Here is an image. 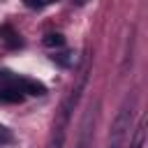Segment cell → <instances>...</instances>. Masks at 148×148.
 <instances>
[{
  "instance_id": "1",
  "label": "cell",
  "mask_w": 148,
  "mask_h": 148,
  "mask_svg": "<svg viewBox=\"0 0 148 148\" xmlns=\"http://www.w3.org/2000/svg\"><path fill=\"white\" fill-rule=\"evenodd\" d=\"M86 81H88V69H83V72L79 74L76 86L69 90V95H67L65 102L60 104V109H58V113H56V120H53V127H51V134H49V143H46V148H62L65 136H67V127H69L72 111L76 109V104H79V99H81V95H83Z\"/></svg>"
},
{
  "instance_id": "2",
  "label": "cell",
  "mask_w": 148,
  "mask_h": 148,
  "mask_svg": "<svg viewBox=\"0 0 148 148\" xmlns=\"http://www.w3.org/2000/svg\"><path fill=\"white\" fill-rule=\"evenodd\" d=\"M134 111H136V97L127 95L111 123L109 136H106V148H125L127 139L132 136V123H134Z\"/></svg>"
},
{
  "instance_id": "3",
  "label": "cell",
  "mask_w": 148,
  "mask_h": 148,
  "mask_svg": "<svg viewBox=\"0 0 148 148\" xmlns=\"http://www.w3.org/2000/svg\"><path fill=\"white\" fill-rule=\"evenodd\" d=\"M95 120H97V104L90 106V109L83 113L81 125H79V132H76V143H74V148H90V146H92Z\"/></svg>"
},
{
  "instance_id": "4",
  "label": "cell",
  "mask_w": 148,
  "mask_h": 148,
  "mask_svg": "<svg viewBox=\"0 0 148 148\" xmlns=\"http://www.w3.org/2000/svg\"><path fill=\"white\" fill-rule=\"evenodd\" d=\"M23 97H25V95H23L18 88H14V86H5V88H0V102H7V104H21Z\"/></svg>"
},
{
  "instance_id": "5",
  "label": "cell",
  "mask_w": 148,
  "mask_h": 148,
  "mask_svg": "<svg viewBox=\"0 0 148 148\" xmlns=\"http://www.w3.org/2000/svg\"><path fill=\"white\" fill-rule=\"evenodd\" d=\"M0 39L9 46V49H16V46H21L23 42H21V37H18V32L12 28V25H2L0 28Z\"/></svg>"
},
{
  "instance_id": "6",
  "label": "cell",
  "mask_w": 148,
  "mask_h": 148,
  "mask_svg": "<svg viewBox=\"0 0 148 148\" xmlns=\"http://www.w3.org/2000/svg\"><path fill=\"white\" fill-rule=\"evenodd\" d=\"M143 141H146V127H143V123H139L136 130H132L130 148H143Z\"/></svg>"
},
{
  "instance_id": "7",
  "label": "cell",
  "mask_w": 148,
  "mask_h": 148,
  "mask_svg": "<svg viewBox=\"0 0 148 148\" xmlns=\"http://www.w3.org/2000/svg\"><path fill=\"white\" fill-rule=\"evenodd\" d=\"M51 60H53V62H58L60 67H72V65H74V56H72V53H67V51H62V53H53V56H51Z\"/></svg>"
},
{
  "instance_id": "8",
  "label": "cell",
  "mask_w": 148,
  "mask_h": 148,
  "mask_svg": "<svg viewBox=\"0 0 148 148\" xmlns=\"http://www.w3.org/2000/svg\"><path fill=\"white\" fill-rule=\"evenodd\" d=\"M62 44H65V37H62L60 32H49V35L44 37V46H51V49L56 46V49H58V46H62Z\"/></svg>"
},
{
  "instance_id": "9",
  "label": "cell",
  "mask_w": 148,
  "mask_h": 148,
  "mask_svg": "<svg viewBox=\"0 0 148 148\" xmlns=\"http://www.w3.org/2000/svg\"><path fill=\"white\" fill-rule=\"evenodd\" d=\"M51 2H56V0H25V5H28L30 9H42V7L51 5Z\"/></svg>"
},
{
  "instance_id": "10",
  "label": "cell",
  "mask_w": 148,
  "mask_h": 148,
  "mask_svg": "<svg viewBox=\"0 0 148 148\" xmlns=\"http://www.w3.org/2000/svg\"><path fill=\"white\" fill-rule=\"evenodd\" d=\"M12 136H9V130L5 127V125H0V143H5V141H9Z\"/></svg>"
},
{
  "instance_id": "11",
  "label": "cell",
  "mask_w": 148,
  "mask_h": 148,
  "mask_svg": "<svg viewBox=\"0 0 148 148\" xmlns=\"http://www.w3.org/2000/svg\"><path fill=\"white\" fill-rule=\"evenodd\" d=\"M74 2H76V5H83V2H86V0H74Z\"/></svg>"
}]
</instances>
